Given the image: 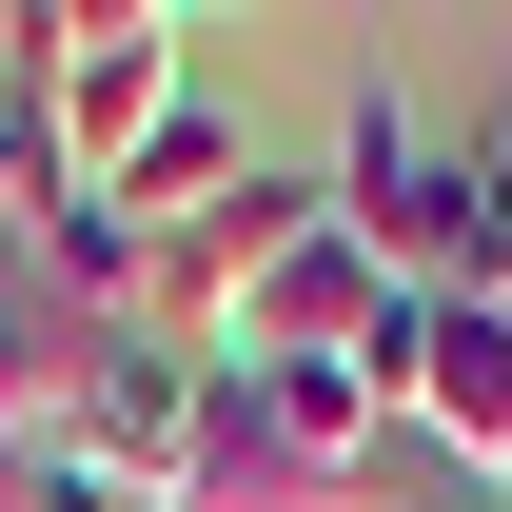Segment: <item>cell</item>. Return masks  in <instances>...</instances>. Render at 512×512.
<instances>
[{
    "mask_svg": "<svg viewBox=\"0 0 512 512\" xmlns=\"http://www.w3.org/2000/svg\"><path fill=\"white\" fill-rule=\"evenodd\" d=\"M178 512H414L394 493V394L335 375V355H217Z\"/></svg>",
    "mask_w": 512,
    "mask_h": 512,
    "instance_id": "1",
    "label": "cell"
},
{
    "mask_svg": "<svg viewBox=\"0 0 512 512\" xmlns=\"http://www.w3.org/2000/svg\"><path fill=\"white\" fill-rule=\"evenodd\" d=\"M178 40H197L178 0H60V178H99V197H119L138 158L178 138V99H197V79H178Z\"/></svg>",
    "mask_w": 512,
    "mask_h": 512,
    "instance_id": "2",
    "label": "cell"
},
{
    "mask_svg": "<svg viewBox=\"0 0 512 512\" xmlns=\"http://www.w3.org/2000/svg\"><path fill=\"white\" fill-rule=\"evenodd\" d=\"M197 414H217V355H158V335H119V355L79 375V434H60V453H79L119 512H178V493H197Z\"/></svg>",
    "mask_w": 512,
    "mask_h": 512,
    "instance_id": "3",
    "label": "cell"
},
{
    "mask_svg": "<svg viewBox=\"0 0 512 512\" xmlns=\"http://www.w3.org/2000/svg\"><path fill=\"white\" fill-rule=\"evenodd\" d=\"M394 414L453 453V493H512V296H434L394 355Z\"/></svg>",
    "mask_w": 512,
    "mask_h": 512,
    "instance_id": "4",
    "label": "cell"
},
{
    "mask_svg": "<svg viewBox=\"0 0 512 512\" xmlns=\"http://www.w3.org/2000/svg\"><path fill=\"white\" fill-rule=\"evenodd\" d=\"M414 512H493V493H414Z\"/></svg>",
    "mask_w": 512,
    "mask_h": 512,
    "instance_id": "5",
    "label": "cell"
},
{
    "mask_svg": "<svg viewBox=\"0 0 512 512\" xmlns=\"http://www.w3.org/2000/svg\"><path fill=\"white\" fill-rule=\"evenodd\" d=\"M493 178H512V99H493Z\"/></svg>",
    "mask_w": 512,
    "mask_h": 512,
    "instance_id": "6",
    "label": "cell"
},
{
    "mask_svg": "<svg viewBox=\"0 0 512 512\" xmlns=\"http://www.w3.org/2000/svg\"><path fill=\"white\" fill-rule=\"evenodd\" d=\"M0 512H20V453H0Z\"/></svg>",
    "mask_w": 512,
    "mask_h": 512,
    "instance_id": "7",
    "label": "cell"
}]
</instances>
